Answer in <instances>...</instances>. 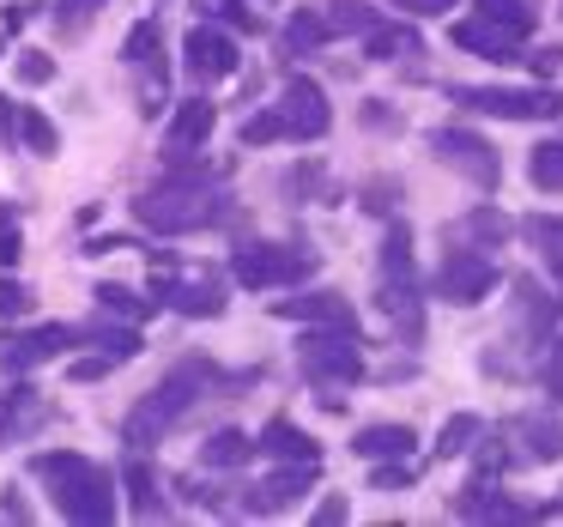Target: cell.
I'll list each match as a JSON object with an SVG mask.
<instances>
[{"label":"cell","instance_id":"obj_28","mask_svg":"<svg viewBox=\"0 0 563 527\" xmlns=\"http://www.w3.org/2000/svg\"><path fill=\"white\" fill-rule=\"evenodd\" d=\"M249 454H261L255 437H243V430H231V425L212 430V437L200 442V466H243Z\"/></svg>","mask_w":563,"mask_h":527},{"label":"cell","instance_id":"obj_49","mask_svg":"<svg viewBox=\"0 0 563 527\" xmlns=\"http://www.w3.org/2000/svg\"><path fill=\"white\" fill-rule=\"evenodd\" d=\"M558 67H563V50H539V55H533V74H545V79H551Z\"/></svg>","mask_w":563,"mask_h":527},{"label":"cell","instance_id":"obj_5","mask_svg":"<svg viewBox=\"0 0 563 527\" xmlns=\"http://www.w3.org/2000/svg\"><path fill=\"white\" fill-rule=\"evenodd\" d=\"M152 304L158 309H176V316H195V321H207V316H224V279L219 273H207V267H183L176 255H158L152 249Z\"/></svg>","mask_w":563,"mask_h":527},{"label":"cell","instance_id":"obj_32","mask_svg":"<svg viewBox=\"0 0 563 527\" xmlns=\"http://www.w3.org/2000/svg\"><path fill=\"white\" fill-rule=\"evenodd\" d=\"M328 37H333L328 13H309V7H303V13H291V25H285V50H291V55H316Z\"/></svg>","mask_w":563,"mask_h":527},{"label":"cell","instance_id":"obj_35","mask_svg":"<svg viewBox=\"0 0 563 527\" xmlns=\"http://www.w3.org/2000/svg\"><path fill=\"white\" fill-rule=\"evenodd\" d=\"M195 13L207 19V25H224V31H243V37H249V31H261V19L249 13L243 0H195Z\"/></svg>","mask_w":563,"mask_h":527},{"label":"cell","instance_id":"obj_26","mask_svg":"<svg viewBox=\"0 0 563 527\" xmlns=\"http://www.w3.org/2000/svg\"><path fill=\"white\" fill-rule=\"evenodd\" d=\"M79 340L98 345V352L110 358V364H128V358H140V345H146L134 321H128V328H115V321H91V328H79Z\"/></svg>","mask_w":563,"mask_h":527},{"label":"cell","instance_id":"obj_29","mask_svg":"<svg viewBox=\"0 0 563 527\" xmlns=\"http://www.w3.org/2000/svg\"><path fill=\"white\" fill-rule=\"evenodd\" d=\"M382 25V13L369 0H328V31L333 37H369Z\"/></svg>","mask_w":563,"mask_h":527},{"label":"cell","instance_id":"obj_24","mask_svg":"<svg viewBox=\"0 0 563 527\" xmlns=\"http://www.w3.org/2000/svg\"><path fill=\"white\" fill-rule=\"evenodd\" d=\"M521 237L533 243V255L545 261V273L563 285V219H551V212H533V219H521Z\"/></svg>","mask_w":563,"mask_h":527},{"label":"cell","instance_id":"obj_11","mask_svg":"<svg viewBox=\"0 0 563 527\" xmlns=\"http://www.w3.org/2000/svg\"><path fill=\"white\" fill-rule=\"evenodd\" d=\"M183 67H188V79H195V86H219V79H231L236 67H243V55H236L231 31L200 19V25L183 37Z\"/></svg>","mask_w":563,"mask_h":527},{"label":"cell","instance_id":"obj_19","mask_svg":"<svg viewBox=\"0 0 563 527\" xmlns=\"http://www.w3.org/2000/svg\"><path fill=\"white\" fill-rule=\"evenodd\" d=\"M454 515H466V521H533V515L545 509H527V503H509L490 479H473V485L454 497Z\"/></svg>","mask_w":563,"mask_h":527},{"label":"cell","instance_id":"obj_16","mask_svg":"<svg viewBox=\"0 0 563 527\" xmlns=\"http://www.w3.org/2000/svg\"><path fill=\"white\" fill-rule=\"evenodd\" d=\"M273 316H285V321H303V328H345V333H357V309H352V297H340V292H303V297H279V304H273Z\"/></svg>","mask_w":563,"mask_h":527},{"label":"cell","instance_id":"obj_25","mask_svg":"<svg viewBox=\"0 0 563 527\" xmlns=\"http://www.w3.org/2000/svg\"><path fill=\"white\" fill-rule=\"evenodd\" d=\"M43 418H49V406L37 400V388H13V394H7V406H0V442L31 437Z\"/></svg>","mask_w":563,"mask_h":527},{"label":"cell","instance_id":"obj_15","mask_svg":"<svg viewBox=\"0 0 563 527\" xmlns=\"http://www.w3.org/2000/svg\"><path fill=\"white\" fill-rule=\"evenodd\" d=\"M454 37V50H466V55H478V62H521V31H509V25H497V19H485V13H473V19H461V25L449 31Z\"/></svg>","mask_w":563,"mask_h":527},{"label":"cell","instance_id":"obj_51","mask_svg":"<svg viewBox=\"0 0 563 527\" xmlns=\"http://www.w3.org/2000/svg\"><path fill=\"white\" fill-rule=\"evenodd\" d=\"M558 509H563V503H558Z\"/></svg>","mask_w":563,"mask_h":527},{"label":"cell","instance_id":"obj_42","mask_svg":"<svg viewBox=\"0 0 563 527\" xmlns=\"http://www.w3.org/2000/svg\"><path fill=\"white\" fill-rule=\"evenodd\" d=\"M31 304H37V297H31L25 279H0V316H7V321H13V316H31Z\"/></svg>","mask_w":563,"mask_h":527},{"label":"cell","instance_id":"obj_3","mask_svg":"<svg viewBox=\"0 0 563 527\" xmlns=\"http://www.w3.org/2000/svg\"><path fill=\"white\" fill-rule=\"evenodd\" d=\"M212 382H219V370H212L207 358H188V364H176L170 376H164L158 388H152L146 400H140L134 413L122 418V437H128V449H134V454H140V449H152V442H158L164 430H170L176 418H183L188 406H195L200 394L212 388Z\"/></svg>","mask_w":563,"mask_h":527},{"label":"cell","instance_id":"obj_52","mask_svg":"<svg viewBox=\"0 0 563 527\" xmlns=\"http://www.w3.org/2000/svg\"><path fill=\"white\" fill-rule=\"evenodd\" d=\"M558 13H563V7H558Z\"/></svg>","mask_w":563,"mask_h":527},{"label":"cell","instance_id":"obj_4","mask_svg":"<svg viewBox=\"0 0 563 527\" xmlns=\"http://www.w3.org/2000/svg\"><path fill=\"white\" fill-rule=\"evenodd\" d=\"M376 304L406 345L424 340V297H418V261H412V231H406V224H388V237H382Z\"/></svg>","mask_w":563,"mask_h":527},{"label":"cell","instance_id":"obj_44","mask_svg":"<svg viewBox=\"0 0 563 527\" xmlns=\"http://www.w3.org/2000/svg\"><path fill=\"white\" fill-rule=\"evenodd\" d=\"M388 7H400L406 19H442V13H454L461 0H388Z\"/></svg>","mask_w":563,"mask_h":527},{"label":"cell","instance_id":"obj_22","mask_svg":"<svg viewBox=\"0 0 563 527\" xmlns=\"http://www.w3.org/2000/svg\"><path fill=\"white\" fill-rule=\"evenodd\" d=\"M509 231H515V219L503 207H473L461 224H449L454 243H473V249H503V243H509Z\"/></svg>","mask_w":563,"mask_h":527},{"label":"cell","instance_id":"obj_31","mask_svg":"<svg viewBox=\"0 0 563 527\" xmlns=\"http://www.w3.org/2000/svg\"><path fill=\"white\" fill-rule=\"evenodd\" d=\"M478 437H485V425H478L473 413H454L449 425L437 430V449H430V454H437V461H454V454H473V442H478Z\"/></svg>","mask_w":563,"mask_h":527},{"label":"cell","instance_id":"obj_8","mask_svg":"<svg viewBox=\"0 0 563 527\" xmlns=\"http://www.w3.org/2000/svg\"><path fill=\"white\" fill-rule=\"evenodd\" d=\"M297 364L309 382H328V388H352L364 382V340L345 328H309L297 345Z\"/></svg>","mask_w":563,"mask_h":527},{"label":"cell","instance_id":"obj_10","mask_svg":"<svg viewBox=\"0 0 563 527\" xmlns=\"http://www.w3.org/2000/svg\"><path fill=\"white\" fill-rule=\"evenodd\" d=\"M430 152H437L449 171H461L473 188H497L503 183V158L490 152V140L473 134V128H437V134H430Z\"/></svg>","mask_w":563,"mask_h":527},{"label":"cell","instance_id":"obj_41","mask_svg":"<svg viewBox=\"0 0 563 527\" xmlns=\"http://www.w3.org/2000/svg\"><path fill=\"white\" fill-rule=\"evenodd\" d=\"M412 479H418V466H412V454H406V461H376L369 485H376V491H400V485H412Z\"/></svg>","mask_w":563,"mask_h":527},{"label":"cell","instance_id":"obj_18","mask_svg":"<svg viewBox=\"0 0 563 527\" xmlns=\"http://www.w3.org/2000/svg\"><path fill=\"white\" fill-rule=\"evenodd\" d=\"M503 437L521 442V461H563V425L551 413H515Z\"/></svg>","mask_w":563,"mask_h":527},{"label":"cell","instance_id":"obj_40","mask_svg":"<svg viewBox=\"0 0 563 527\" xmlns=\"http://www.w3.org/2000/svg\"><path fill=\"white\" fill-rule=\"evenodd\" d=\"M98 7H103V0H55V25H62V31H86L91 19H98Z\"/></svg>","mask_w":563,"mask_h":527},{"label":"cell","instance_id":"obj_36","mask_svg":"<svg viewBox=\"0 0 563 527\" xmlns=\"http://www.w3.org/2000/svg\"><path fill=\"white\" fill-rule=\"evenodd\" d=\"M91 297H98V309H103V316H122V321H140V316H146V297H134V292H128V285H110V279H103L98 285V292H91Z\"/></svg>","mask_w":563,"mask_h":527},{"label":"cell","instance_id":"obj_48","mask_svg":"<svg viewBox=\"0 0 563 527\" xmlns=\"http://www.w3.org/2000/svg\"><path fill=\"white\" fill-rule=\"evenodd\" d=\"M103 370H110V358L98 352V358H79V364H74V376H79V382H91V376H103Z\"/></svg>","mask_w":563,"mask_h":527},{"label":"cell","instance_id":"obj_37","mask_svg":"<svg viewBox=\"0 0 563 527\" xmlns=\"http://www.w3.org/2000/svg\"><path fill=\"white\" fill-rule=\"evenodd\" d=\"M285 195H297V200L321 195V207H328V200H340V195H333V183H328V171H321V164H297V171L285 176Z\"/></svg>","mask_w":563,"mask_h":527},{"label":"cell","instance_id":"obj_38","mask_svg":"<svg viewBox=\"0 0 563 527\" xmlns=\"http://www.w3.org/2000/svg\"><path fill=\"white\" fill-rule=\"evenodd\" d=\"M273 140H291V128H285L279 103H273V110H261V116H249V122H243V146H273Z\"/></svg>","mask_w":563,"mask_h":527},{"label":"cell","instance_id":"obj_39","mask_svg":"<svg viewBox=\"0 0 563 527\" xmlns=\"http://www.w3.org/2000/svg\"><path fill=\"white\" fill-rule=\"evenodd\" d=\"M122 55H128L134 67H152V62H158V25H152V19H140V25L128 31Z\"/></svg>","mask_w":563,"mask_h":527},{"label":"cell","instance_id":"obj_12","mask_svg":"<svg viewBox=\"0 0 563 527\" xmlns=\"http://www.w3.org/2000/svg\"><path fill=\"white\" fill-rule=\"evenodd\" d=\"M79 345V328H67V321H49V328H25V333H0V370H13V376H25V370L49 364V358L74 352Z\"/></svg>","mask_w":563,"mask_h":527},{"label":"cell","instance_id":"obj_21","mask_svg":"<svg viewBox=\"0 0 563 527\" xmlns=\"http://www.w3.org/2000/svg\"><path fill=\"white\" fill-rule=\"evenodd\" d=\"M352 449L364 461H406L418 449V437H412V425H357Z\"/></svg>","mask_w":563,"mask_h":527},{"label":"cell","instance_id":"obj_14","mask_svg":"<svg viewBox=\"0 0 563 527\" xmlns=\"http://www.w3.org/2000/svg\"><path fill=\"white\" fill-rule=\"evenodd\" d=\"M321 466L316 461H297V466H285V473H273V479H261V485H243V515H285V509H297V503L309 497V479H316Z\"/></svg>","mask_w":563,"mask_h":527},{"label":"cell","instance_id":"obj_30","mask_svg":"<svg viewBox=\"0 0 563 527\" xmlns=\"http://www.w3.org/2000/svg\"><path fill=\"white\" fill-rule=\"evenodd\" d=\"M473 13H485V19H497V25H509L527 37V31L545 19V0H473Z\"/></svg>","mask_w":563,"mask_h":527},{"label":"cell","instance_id":"obj_46","mask_svg":"<svg viewBox=\"0 0 563 527\" xmlns=\"http://www.w3.org/2000/svg\"><path fill=\"white\" fill-rule=\"evenodd\" d=\"M345 515H352V509H345V497L333 491V497H321V503H316V515H309V521H316V527H340Z\"/></svg>","mask_w":563,"mask_h":527},{"label":"cell","instance_id":"obj_17","mask_svg":"<svg viewBox=\"0 0 563 527\" xmlns=\"http://www.w3.org/2000/svg\"><path fill=\"white\" fill-rule=\"evenodd\" d=\"M212 122H219V103L212 98H183L170 116V128H164V158H188V152H200L212 140Z\"/></svg>","mask_w":563,"mask_h":527},{"label":"cell","instance_id":"obj_20","mask_svg":"<svg viewBox=\"0 0 563 527\" xmlns=\"http://www.w3.org/2000/svg\"><path fill=\"white\" fill-rule=\"evenodd\" d=\"M255 449L273 454V461H285V466H297V461H316L321 466L316 437H309V430H297L291 418H267V425H261V437H255Z\"/></svg>","mask_w":563,"mask_h":527},{"label":"cell","instance_id":"obj_9","mask_svg":"<svg viewBox=\"0 0 563 527\" xmlns=\"http://www.w3.org/2000/svg\"><path fill=\"white\" fill-rule=\"evenodd\" d=\"M490 292H497V261H490L485 249L449 237V255H442V267H437V297L454 309H473V304H485Z\"/></svg>","mask_w":563,"mask_h":527},{"label":"cell","instance_id":"obj_23","mask_svg":"<svg viewBox=\"0 0 563 527\" xmlns=\"http://www.w3.org/2000/svg\"><path fill=\"white\" fill-rule=\"evenodd\" d=\"M122 491H128V509H134L140 521H158V515H170V503L158 497V479H152L146 461H128V466H122Z\"/></svg>","mask_w":563,"mask_h":527},{"label":"cell","instance_id":"obj_1","mask_svg":"<svg viewBox=\"0 0 563 527\" xmlns=\"http://www.w3.org/2000/svg\"><path fill=\"white\" fill-rule=\"evenodd\" d=\"M231 164H188L176 158V171L158 188L134 195V219L158 237H188V231H212V224H231L236 207L231 195H219L212 183H224Z\"/></svg>","mask_w":563,"mask_h":527},{"label":"cell","instance_id":"obj_45","mask_svg":"<svg viewBox=\"0 0 563 527\" xmlns=\"http://www.w3.org/2000/svg\"><path fill=\"white\" fill-rule=\"evenodd\" d=\"M539 376H545L551 400H563V340H551V345H545V370H539Z\"/></svg>","mask_w":563,"mask_h":527},{"label":"cell","instance_id":"obj_47","mask_svg":"<svg viewBox=\"0 0 563 527\" xmlns=\"http://www.w3.org/2000/svg\"><path fill=\"white\" fill-rule=\"evenodd\" d=\"M0 509L13 515V521H31V503H25V497H19V485H13V491H7V497H0Z\"/></svg>","mask_w":563,"mask_h":527},{"label":"cell","instance_id":"obj_7","mask_svg":"<svg viewBox=\"0 0 563 527\" xmlns=\"http://www.w3.org/2000/svg\"><path fill=\"white\" fill-rule=\"evenodd\" d=\"M236 285L249 292H291L316 273V249H297V243H243L231 255Z\"/></svg>","mask_w":563,"mask_h":527},{"label":"cell","instance_id":"obj_2","mask_svg":"<svg viewBox=\"0 0 563 527\" xmlns=\"http://www.w3.org/2000/svg\"><path fill=\"white\" fill-rule=\"evenodd\" d=\"M31 473L49 491L55 515H67V521H79V527L115 521V479L103 473L98 461H86V454H74V449H49V454L31 461Z\"/></svg>","mask_w":563,"mask_h":527},{"label":"cell","instance_id":"obj_43","mask_svg":"<svg viewBox=\"0 0 563 527\" xmlns=\"http://www.w3.org/2000/svg\"><path fill=\"white\" fill-rule=\"evenodd\" d=\"M19 79H25V86H49V79H55V62H49L43 50H25V55H19Z\"/></svg>","mask_w":563,"mask_h":527},{"label":"cell","instance_id":"obj_33","mask_svg":"<svg viewBox=\"0 0 563 527\" xmlns=\"http://www.w3.org/2000/svg\"><path fill=\"white\" fill-rule=\"evenodd\" d=\"M13 140H25L37 158H49V152H55V122L43 110H31V103H19V110H13Z\"/></svg>","mask_w":563,"mask_h":527},{"label":"cell","instance_id":"obj_27","mask_svg":"<svg viewBox=\"0 0 563 527\" xmlns=\"http://www.w3.org/2000/svg\"><path fill=\"white\" fill-rule=\"evenodd\" d=\"M364 50H369V62H412V55H424V43L406 25H376L364 37Z\"/></svg>","mask_w":563,"mask_h":527},{"label":"cell","instance_id":"obj_50","mask_svg":"<svg viewBox=\"0 0 563 527\" xmlns=\"http://www.w3.org/2000/svg\"><path fill=\"white\" fill-rule=\"evenodd\" d=\"M19 249H25V243H19V231H7V237H0V267H13V261H19Z\"/></svg>","mask_w":563,"mask_h":527},{"label":"cell","instance_id":"obj_34","mask_svg":"<svg viewBox=\"0 0 563 527\" xmlns=\"http://www.w3.org/2000/svg\"><path fill=\"white\" fill-rule=\"evenodd\" d=\"M527 176H533V188H545V195H563V140H545V146H533V158H527Z\"/></svg>","mask_w":563,"mask_h":527},{"label":"cell","instance_id":"obj_13","mask_svg":"<svg viewBox=\"0 0 563 527\" xmlns=\"http://www.w3.org/2000/svg\"><path fill=\"white\" fill-rule=\"evenodd\" d=\"M279 116H285V128H291V140H321L333 128V103H328V91L316 86V79H285V91H279Z\"/></svg>","mask_w":563,"mask_h":527},{"label":"cell","instance_id":"obj_6","mask_svg":"<svg viewBox=\"0 0 563 527\" xmlns=\"http://www.w3.org/2000/svg\"><path fill=\"white\" fill-rule=\"evenodd\" d=\"M449 103L473 116H503V122H563L558 86H449Z\"/></svg>","mask_w":563,"mask_h":527}]
</instances>
